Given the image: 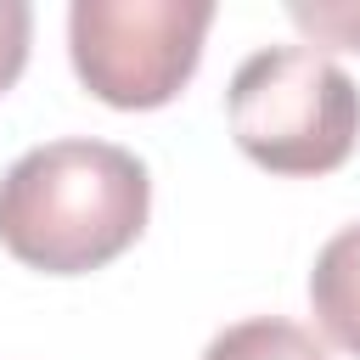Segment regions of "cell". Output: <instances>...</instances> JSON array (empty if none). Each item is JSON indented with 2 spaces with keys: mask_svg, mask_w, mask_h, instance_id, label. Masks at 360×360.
Segmentation results:
<instances>
[{
  "mask_svg": "<svg viewBox=\"0 0 360 360\" xmlns=\"http://www.w3.org/2000/svg\"><path fill=\"white\" fill-rule=\"evenodd\" d=\"M225 118L259 169L332 174L360 141V90L315 45H270L231 73Z\"/></svg>",
  "mask_w": 360,
  "mask_h": 360,
  "instance_id": "7a4b0ae2",
  "label": "cell"
},
{
  "mask_svg": "<svg viewBox=\"0 0 360 360\" xmlns=\"http://www.w3.org/2000/svg\"><path fill=\"white\" fill-rule=\"evenodd\" d=\"M28 34H34V11L22 0H0V96L17 84L28 62Z\"/></svg>",
  "mask_w": 360,
  "mask_h": 360,
  "instance_id": "52a82bcc",
  "label": "cell"
},
{
  "mask_svg": "<svg viewBox=\"0 0 360 360\" xmlns=\"http://www.w3.org/2000/svg\"><path fill=\"white\" fill-rule=\"evenodd\" d=\"M152 214L146 163L112 141H45L0 174V242L45 276L112 264Z\"/></svg>",
  "mask_w": 360,
  "mask_h": 360,
  "instance_id": "6da1fadb",
  "label": "cell"
},
{
  "mask_svg": "<svg viewBox=\"0 0 360 360\" xmlns=\"http://www.w3.org/2000/svg\"><path fill=\"white\" fill-rule=\"evenodd\" d=\"M202 360H332L309 326L287 321V315H248L236 326H225Z\"/></svg>",
  "mask_w": 360,
  "mask_h": 360,
  "instance_id": "5b68a950",
  "label": "cell"
},
{
  "mask_svg": "<svg viewBox=\"0 0 360 360\" xmlns=\"http://www.w3.org/2000/svg\"><path fill=\"white\" fill-rule=\"evenodd\" d=\"M309 309L321 321V332L360 360V219L343 225L309 270Z\"/></svg>",
  "mask_w": 360,
  "mask_h": 360,
  "instance_id": "277c9868",
  "label": "cell"
},
{
  "mask_svg": "<svg viewBox=\"0 0 360 360\" xmlns=\"http://www.w3.org/2000/svg\"><path fill=\"white\" fill-rule=\"evenodd\" d=\"M287 17L304 28V34H315V39H326V45H349V51H360V6L354 0H332V6H287Z\"/></svg>",
  "mask_w": 360,
  "mask_h": 360,
  "instance_id": "8992f818",
  "label": "cell"
},
{
  "mask_svg": "<svg viewBox=\"0 0 360 360\" xmlns=\"http://www.w3.org/2000/svg\"><path fill=\"white\" fill-rule=\"evenodd\" d=\"M214 0H73L68 51L90 96L146 112L180 96L197 73Z\"/></svg>",
  "mask_w": 360,
  "mask_h": 360,
  "instance_id": "3957f363",
  "label": "cell"
}]
</instances>
